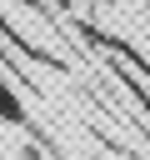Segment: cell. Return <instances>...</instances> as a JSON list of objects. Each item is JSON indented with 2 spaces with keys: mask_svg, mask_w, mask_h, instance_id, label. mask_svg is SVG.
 Instances as JSON below:
<instances>
[{
  "mask_svg": "<svg viewBox=\"0 0 150 160\" xmlns=\"http://www.w3.org/2000/svg\"><path fill=\"white\" fill-rule=\"evenodd\" d=\"M110 75H115V80H120V85H125V90H130V95H135V100L145 105V115H150V90H145V85H140V80H135V75H130V70H125L120 60H110Z\"/></svg>",
  "mask_w": 150,
  "mask_h": 160,
  "instance_id": "obj_1",
  "label": "cell"
}]
</instances>
